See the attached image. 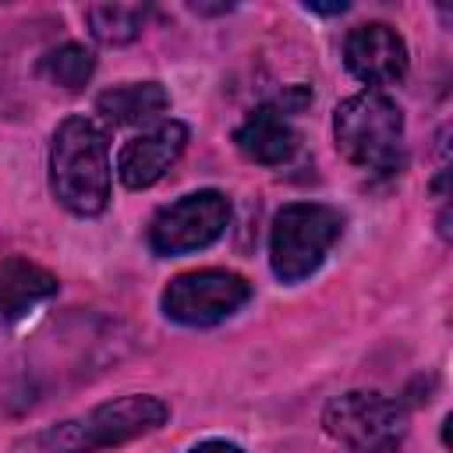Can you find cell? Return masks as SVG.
<instances>
[{
  "instance_id": "3",
  "label": "cell",
  "mask_w": 453,
  "mask_h": 453,
  "mask_svg": "<svg viewBox=\"0 0 453 453\" xmlns=\"http://www.w3.org/2000/svg\"><path fill=\"white\" fill-rule=\"evenodd\" d=\"M333 134L340 156L361 170L393 173L403 166V113L379 88L343 99L333 113Z\"/></svg>"
},
{
  "instance_id": "16",
  "label": "cell",
  "mask_w": 453,
  "mask_h": 453,
  "mask_svg": "<svg viewBox=\"0 0 453 453\" xmlns=\"http://www.w3.org/2000/svg\"><path fill=\"white\" fill-rule=\"evenodd\" d=\"M308 11H311V14H343L347 4H343V0H340V4H308Z\"/></svg>"
},
{
  "instance_id": "17",
  "label": "cell",
  "mask_w": 453,
  "mask_h": 453,
  "mask_svg": "<svg viewBox=\"0 0 453 453\" xmlns=\"http://www.w3.org/2000/svg\"><path fill=\"white\" fill-rule=\"evenodd\" d=\"M191 11L195 14H223V11H230V4H191Z\"/></svg>"
},
{
  "instance_id": "9",
  "label": "cell",
  "mask_w": 453,
  "mask_h": 453,
  "mask_svg": "<svg viewBox=\"0 0 453 453\" xmlns=\"http://www.w3.org/2000/svg\"><path fill=\"white\" fill-rule=\"evenodd\" d=\"M188 145V127L180 120H159L149 131L134 134L124 142L120 156H117V177L124 188L142 191L152 188L184 152Z\"/></svg>"
},
{
  "instance_id": "11",
  "label": "cell",
  "mask_w": 453,
  "mask_h": 453,
  "mask_svg": "<svg viewBox=\"0 0 453 453\" xmlns=\"http://www.w3.org/2000/svg\"><path fill=\"white\" fill-rule=\"evenodd\" d=\"M57 294V276L21 255H11L0 262V315L4 319H25L35 304Z\"/></svg>"
},
{
  "instance_id": "5",
  "label": "cell",
  "mask_w": 453,
  "mask_h": 453,
  "mask_svg": "<svg viewBox=\"0 0 453 453\" xmlns=\"http://www.w3.org/2000/svg\"><path fill=\"white\" fill-rule=\"evenodd\" d=\"M326 432L347 453H396L407 435V411L372 389H350L326 403Z\"/></svg>"
},
{
  "instance_id": "12",
  "label": "cell",
  "mask_w": 453,
  "mask_h": 453,
  "mask_svg": "<svg viewBox=\"0 0 453 453\" xmlns=\"http://www.w3.org/2000/svg\"><path fill=\"white\" fill-rule=\"evenodd\" d=\"M170 106V96L159 81H127V85H113L106 92H99L96 110L113 124V127H127V124H149L156 120L163 110Z\"/></svg>"
},
{
  "instance_id": "7",
  "label": "cell",
  "mask_w": 453,
  "mask_h": 453,
  "mask_svg": "<svg viewBox=\"0 0 453 453\" xmlns=\"http://www.w3.org/2000/svg\"><path fill=\"white\" fill-rule=\"evenodd\" d=\"M251 283L226 269L180 273L163 290V315L180 326H216L248 304Z\"/></svg>"
},
{
  "instance_id": "6",
  "label": "cell",
  "mask_w": 453,
  "mask_h": 453,
  "mask_svg": "<svg viewBox=\"0 0 453 453\" xmlns=\"http://www.w3.org/2000/svg\"><path fill=\"white\" fill-rule=\"evenodd\" d=\"M230 219V202L223 191H191L170 205H163L149 223V248L163 258L188 255L198 248H209Z\"/></svg>"
},
{
  "instance_id": "14",
  "label": "cell",
  "mask_w": 453,
  "mask_h": 453,
  "mask_svg": "<svg viewBox=\"0 0 453 453\" xmlns=\"http://www.w3.org/2000/svg\"><path fill=\"white\" fill-rule=\"evenodd\" d=\"M39 71H42L53 85H60V88H67V92H78V88L92 78L96 57H92L81 42H64V46L50 50V53L42 57Z\"/></svg>"
},
{
  "instance_id": "8",
  "label": "cell",
  "mask_w": 453,
  "mask_h": 453,
  "mask_svg": "<svg viewBox=\"0 0 453 453\" xmlns=\"http://www.w3.org/2000/svg\"><path fill=\"white\" fill-rule=\"evenodd\" d=\"M343 64L357 81L382 92V85H393L407 74V42L382 21L357 25L343 42Z\"/></svg>"
},
{
  "instance_id": "2",
  "label": "cell",
  "mask_w": 453,
  "mask_h": 453,
  "mask_svg": "<svg viewBox=\"0 0 453 453\" xmlns=\"http://www.w3.org/2000/svg\"><path fill=\"white\" fill-rule=\"evenodd\" d=\"M170 418V407L159 396L149 393H131L120 400H106L92 407L78 421L53 425L25 442L32 453H81V449H103V446H120L131 442L145 432L163 428Z\"/></svg>"
},
{
  "instance_id": "1",
  "label": "cell",
  "mask_w": 453,
  "mask_h": 453,
  "mask_svg": "<svg viewBox=\"0 0 453 453\" xmlns=\"http://www.w3.org/2000/svg\"><path fill=\"white\" fill-rule=\"evenodd\" d=\"M50 188L74 216H99L110 202L106 134L88 117H67L50 145Z\"/></svg>"
},
{
  "instance_id": "13",
  "label": "cell",
  "mask_w": 453,
  "mask_h": 453,
  "mask_svg": "<svg viewBox=\"0 0 453 453\" xmlns=\"http://www.w3.org/2000/svg\"><path fill=\"white\" fill-rule=\"evenodd\" d=\"M85 21H88V32L103 46H124L142 35L149 21V7L145 4H92L85 7Z\"/></svg>"
},
{
  "instance_id": "15",
  "label": "cell",
  "mask_w": 453,
  "mask_h": 453,
  "mask_svg": "<svg viewBox=\"0 0 453 453\" xmlns=\"http://www.w3.org/2000/svg\"><path fill=\"white\" fill-rule=\"evenodd\" d=\"M191 453H244V449L234 446V442H226V439H205V442H198Z\"/></svg>"
},
{
  "instance_id": "4",
  "label": "cell",
  "mask_w": 453,
  "mask_h": 453,
  "mask_svg": "<svg viewBox=\"0 0 453 453\" xmlns=\"http://www.w3.org/2000/svg\"><path fill=\"white\" fill-rule=\"evenodd\" d=\"M343 234V216L322 202H294L273 216L269 265L283 283L311 276Z\"/></svg>"
},
{
  "instance_id": "10",
  "label": "cell",
  "mask_w": 453,
  "mask_h": 453,
  "mask_svg": "<svg viewBox=\"0 0 453 453\" xmlns=\"http://www.w3.org/2000/svg\"><path fill=\"white\" fill-rule=\"evenodd\" d=\"M234 142H237L244 159L262 163V166H280L294 156L297 131H294V124L287 120V113L280 106L262 103L241 120V127L234 131Z\"/></svg>"
}]
</instances>
